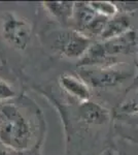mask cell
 I'll list each match as a JSON object with an SVG mask.
<instances>
[{
    "mask_svg": "<svg viewBox=\"0 0 138 155\" xmlns=\"http://www.w3.org/2000/svg\"><path fill=\"white\" fill-rule=\"evenodd\" d=\"M32 131L28 120L17 107L0 106V142L14 151H25L31 143Z\"/></svg>",
    "mask_w": 138,
    "mask_h": 155,
    "instance_id": "6da1fadb",
    "label": "cell"
},
{
    "mask_svg": "<svg viewBox=\"0 0 138 155\" xmlns=\"http://www.w3.org/2000/svg\"><path fill=\"white\" fill-rule=\"evenodd\" d=\"M135 69L126 63H115L108 66L81 67L79 77L90 87L100 89L114 88L125 83L134 76Z\"/></svg>",
    "mask_w": 138,
    "mask_h": 155,
    "instance_id": "7a4b0ae2",
    "label": "cell"
},
{
    "mask_svg": "<svg viewBox=\"0 0 138 155\" xmlns=\"http://www.w3.org/2000/svg\"><path fill=\"white\" fill-rule=\"evenodd\" d=\"M0 30L4 41L17 51L26 50L31 41L32 26L30 22L14 12H6L3 15Z\"/></svg>",
    "mask_w": 138,
    "mask_h": 155,
    "instance_id": "3957f363",
    "label": "cell"
},
{
    "mask_svg": "<svg viewBox=\"0 0 138 155\" xmlns=\"http://www.w3.org/2000/svg\"><path fill=\"white\" fill-rule=\"evenodd\" d=\"M89 36L76 29H70L60 33L57 38V47L64 57L69 59H79L86 55L92 46Z\"/></svg>",
    "mask_w": 138,
    "mask_h": 155,
    "instance_id": "277c9868",
    "label": "cell"
},
{
    "mask_svg": "<svg viewBox=\"0 0 138 155\" xmlns=\"http://www.w3.org/2000/svg\"><path fill=\"white\" fill-rule=\"evenodd\" d=\"M137 33L135 30L130 29L124 34L108 41H102L105 52L110 58L115 59L117 56L130 55L136 51L137 48Z\"/></svg>",
    "mask_w": 138,
    "mask_h": 155,
    "instance_id": "5b68a950",
    "label": "cell"
},
{
    "mask_svg": "<svg viewBox=\"0 0 138 155\" xmlns=\"http://www.w3.org/2000/svg\"><path fill=\"white\" fill-rule=\"evenodd\" d=\"M79 116L82 122L90 125H104L110 120V113L105 107L92 101L82 102Z\"/></svg>",
    "mask_w": 138,
    "mask_h": 155,
    "instance_id": "8992f818",
    "label": "cell"
},
{
    "mask_svg": "<svg viewBox=\"0 0 138 155\" xmlns=\"http://www.w3.org/2000/svg\"><path fill=\"white\" fill-rule=\"evenodd\" d=\"M59 85L67 94L81 102L88 101L91 98L90 86L81 77L63 74L59 78Z\"/></svg>",
    "mask_w": 138,
    "mask_h": 155,
    "instance_id": "52a82bcc",
    "label": "cell"
},
{
    "mask_svg": "<svg viewBox=\"0 0 138 155\" xmlns=\"http://www.w3.org/2000/svg\"><path fill=\"white\" fill-rule=\"evenodd\" d=\"M131 29V21L127 15H119L114 16V18H110L107 22L106 26L100 35L101 41H108L110 38L120 36L124 34L125 32L129 31Z\"/></svg>",
    "mask_w": 138,
    "mask_h": 155,
    "instance_id": "ba28073f",
    "label": "cell"
},
{
    "mask_svg": "<svg viewBox=\"0 0 138 155\" xmlns=\"http://www.w3.org/2000/svg\"><path fill=\"white\" fill-rule=\"evenodd\" d=\"M44 8L57 19L60 23L68 24L70 20L73 19L75 2L68 1H47L42 2Z\"/></svg>",
    "mask_w": 138,
    "mask_h": 155,
    "instance_id": "9c48e42d",
    "label": "cell"
},
{
    "mask_svg": "<svg viewBox=\"0 0 138 155\" xmlns=\"http://www.w3.org/2000/svg\"><path fill=\"white\" fill-rule=\"evenodd\" d=\"M97 12L92 8L89 2H79L75 3L73 19L79 31L84 32L93 19L96 17Z\"/></svg>",
    "mask_w": 138,
    "mask_h": 155,
    "instance_id": "30bf717a",
    "label": "cell"
},
{
    "mask_svg": "<svg viewBox=\"0 0 138 155\" xmlns=\"http://www.w3.org/2000/svg\"><path fill=\"white\" fill-rule=\"evenodd\" d=\"M117 113L127 116H138V89L135 90L131 95L127 96L121 106L117 107Z\"/></svg>",
    "mask_w": 138,
    "mask_h": 155,
    "instance_id": "8fae6325",
    "label": "cell"
},
{
    "mask_svg": "<svg viewBox=\"0 0 138 155\" xmlns=\"http://www.w3.org/2000/svg\"><path fill=\"white\" fill-rule=\"evenodd\" d=\"M91 7L97 14L101 15L105 18H114L119 14V7L114 2L110 1H91L89 2Z\"/></svg>",
    "mask_w": 138,
    "mask_h": 155,
    "instance_id": "7c38bea8",
    "label": "cell"
},
{
    "mask_svg": "<svg viewBox=\"0 0 138 155\" xmlns=\"http://www.w3.org/2000/svg\"><path fill=\"white\" fill-rule=\"evenodd\" d=\"M14 96H16V91L5 80L0 78V104L11 101Z\"/></svg>",
    "mask_w": 138,
    "mask_h": 155,
    "instance_id": "4fadbf2b",
    "label": "cell"
},
{
    "mask_svg": "<svg viewBox=\"0 0 138 155\" xmlns=\"http://www.w3.org/2000/svg\"><path fill=\"white\" fill-rule=\"evenodd\" d=\"M100 155H119V154H117V152L114 148H107L104 151H102V153Z\"/></svg>",
    "mask_w": 138,
    "mask_h": 155,
    "instance_id": "5bb4252c",
    "label": "cell"
},
{
    "mask_svg": "<svg viewBox=\"0 0 138 155\" xmlns=\"http://www.w3.org/2000/svg\"><path fill=\"white\" fill-rule=\"evenodd\" d=\"M0 155H8V153H7V152L3 148H1V147H0Z\"/></svg>",
    "mask_w": 138,
    "mask_h": 155,
    "instance_id": "9a60e30c",
    "label": "cell"
},
{
    "mask_svg": "<svg viewBox=\"0 0 138 155\" xmlns=\"http://www.w3.org/2000/svg\"><path fill=\"white\" fill-rule=\"evenodd\" d=\"M135 117H137V118H138V116H135Z\"/></svg>",
    "mask_w": 138,
    "mask_h": 155,
    "instance_id": "2e32d148",
    "label": "cell"
}]
</instances>
